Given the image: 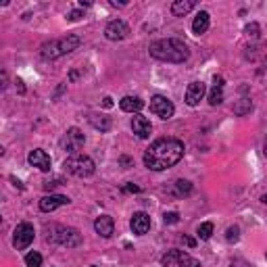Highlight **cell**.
Wrapping results in <instances>:
<instances>
[{
	"label": "cell",
	"mask_w": 267,
	"mask_h": 267,
	"mask_svg": "<svg viewBox=\"0 0 267 267\" xmlns=\"http://www.w3.org/2000/svg\"><path fill=\"white\" fill-rule=\"evenodd\" d=\"M251 109H253V104H251V100H248V98H240L238 104H234V113L236 115H246Z\"/></svg>",
	"instance_id": "cell-22"
},
{
	"label": "cell",
	"mask_w": 267,
	"mask_h": 267,
	"mask_svg": "<svg viewBox=\"0 0 267 267\" xmlns=\"http://www.w3.org/2000/svg\"><path fill=\"white\" fill-rule=\"evenodd\" d=\"M121 163H123V165H126V167H128V165L132 163V161H130V159H128V157H123V159H121Z\"/></svg>",
	"instance_id": "cell-34"
},
{
	"label": "cell",
	"mask_w": 267,
	"mask_h": 267,
	"mask_svg": "<svg viewBox=\"0 0 267 267\" xmlns=\"http://www.w3.org/2000/svg\"><path fill=\"white\" fill-rule=\"evenodd\" d=\"M223 102V78H213V88L209 90V104L217 106Z\"/></svg>",
	"instance_id": "cell-17"
},
{
	"label": "cell",
	"mask_w": 267,
	"mask_h": 267,
	"mask_svg": "<svg viewBox=\"0 0 267 267\" xmlns=\"http://www.w3.org/2000/svg\"><path fill=\"white\" fill-rule=\"evenodd\" d=\"M265 257H267V253H265Z\"/></svg>",
	"instance_id": "cell-37"
},
{
	"label": "cell",
	"mask_w": 267,
	"mask_h": 267,
	"mask_svg": "<svg viewBox=\"0 0 267 267\" xmlns=\"http://www.w3.org/2000/svg\"><path fill=\"white\" fill-rule=\"evenodd\" d=\"M205 92H207V88H205L203 82H192L188 86V90H186V104L188 106H197L203 100Z\"/></svg>",
	"instance_id": "cell-14"
},
{
	"label": "cell",
	"mask_w": 267,
	"mask_h": 267,
	"mask_svg": "<svg viewBox=\"0 0 267 267\" xmlns=\"http://www.w3.org/2000/svg\"><path fill=\"white\" fill-rule=\"evenodd\" d=\"M184 242H186V244H188V246H194V244H197V242H194V240H192V238H186V236H184Z\"/></svg>",
	"instance_id": "cell-33"
},
{
	"label": "cell",
	"mask_w": 267,
	"mask_h": 267,
	"mask_svg": "<svg viewBox=\"0 0 267 267\" xmlns=\"http://www.w3.org/2000/svg\"><path fill=\"white\" fill-rule=\"evenodd\" d=\"M192 192V184L186 182V180H177L175 182V194L177 197H184V194H190Z\"/></svg>",
	"instance_id": "cell-23"
},
{
	"label": "cell",
	"mask_w": 267,
	"mask_h": 267,
	"mask_svg": "<svg viewBox=\"0 0 267 267\" xmlns=\"http://www.w3.org/2000/svg\"><path fill=\"white\" fill-rule=\"evenodd\" d=\"M213 236V223L211 221H205L199 225V238L201 240H209Z\"/></svg>",
	"instance_id": "cell-24"
},
{
	"label": "cell",
	"mask_w": 267,
	"mask_h": 267,
	"mask_svg": "<svg viewBox=\"0 0 267 267\" xmlns=\"http://www.w3.org/2000/svg\"><path fill=\"white\" fill-rule=\"evenodd\" d=\"M88 121L92 123V126L100 132H109L111 130V119H106V117H98V115H90L88 117Z\"/></svg>",
	"instance_id": "cell-21"
},
{
	"label": "cell",
	"mask_w": 267,
	"mask_h": 267,
	"mask_svg": "<svg viewBox=\"0 0 267 267\" xmlns=\"http://www.w3.org/2000/svg\"><path fill=\"white\" fill-rule=\"evenodd\" d=\"M163 267H201V261L190 257L184 251H169L167 255H163L161 259Z\"/></svg>",
	"instance_id": "cell-6"
},
{
	"label": "cell",
	"mask_w": 267,
	"mask_h": 267,
	"mask_svg": "<svg viewBox=\"0 0 267 267\" xmlns=\"http://www.w3.org/2000/svg\"><path fill=\"white\" fill-rule=\"evenodd\" d=\"M55 230H57V234L48 236V240L57 242L61 246H67V248H73V246H80L82 244V234L78 232V230H73V227H63V225H59Z\"/></svg>",
	"instance_id": "cell-5"
},
{
	"label": "cell",
	"mask_w": 267,
	"mask_h": 267,
	"mask_svg": "<svg viewBox=\"0 0 267 267\" xmlns=\"http://www.w3.org/2000/svg\"><path fill=\"white\" fill-rule=\"evenodd\" d=\"M17 90H19V92H23V90H25V88H23V82H21V80H17Z\"/></svg>",
	"instance_id": "cell-32"
},
{
	"label": "cell",
	"mask_w": 267,
	"mask_h": 267,
	"mask_svg": "<svg viewBox=\"0 0 267 267\" xmlns=\"http://www.w3.org/2000/svg\"><path fill=\"white\" fill-rule=\"evenodd\" d=\"M265 155H267V138H265Z\"/></svg>",
	"instance_id": "cell-36"
},
{
	"label": "cell",
	"mask_w": 267,
	"mask_h": 267,
	"mask_svg": "<svg viewBox=\"0 0 267 267\" xmlns=\"http://www.w3.org/2000/svg\"><path fill=\"white\" fill-rule=\"evenodd\" d=\"M132 130L138 138H148L150 132H152V126H150V121L144 117V115H134L132 119Z\"/></svg>",
	"instance_id": "cell-15"
},
{
	"label": "cell",
	"mask_w": 267,
	"mask_h": 267,
	"mask_svg": "<svg viewBox=\"0 0 267 267\" xmlns=\"http://www.w3.org/2000/svg\"><path fill=\"white\" fill-rule=\"evenodd\" d=\"M94 230H96V234H100L102 238H111L113 232H115V221H113V217L100 215V217L94 221Z\"/></svg>",
	"instance_id": "cell-16"
},
{
	"label": "cell",
	"mask_w": 267,
	"mask_h": 267,
	"mask_svg": "<svg viewBox=\"0 0 267 267\" xmlns=\"http://www.w3.org/2000/svg\"><path fill=\"white\" fill-rule=\"evenodd\" d=\"M84 142H86V136L82 134V130H78V128H69L67 132H65V136H63V140H61V146L73 157V155H80V150H82V146H84Z\"/></svg>",
	"instance_id": "cell-7"
},
{
	"label": "cell",
	"mask_w": 267,
	"mask_h": 267,
	"mask_svg": "<svg viewBox=\"0 0 267 267\" xmlns=\"http://www.w3.org/2000/svg\"><path fill=\"white\" fill-rule=\"evenodd\" d=\"M25 265L27 267H42V255L40 253H27L25 255Z\"/></svg>",
	"instance_id": "cell-25"
},
{
	"label": "cell",
	"mask_w": 267,
	"mask_h": 267,
	"mask_svg": "<svg viewBox=\"0 0 267 267\" xmlns=\"http://www.w3.org/2000/svg\"><path fill=\"white\" fill-rule=\"evenodd\" d=\"M150 57L163 63H184L190 57L188 46L177 38H163L150 44Z\"/></svg>",
	"instance_id": "cell-2"
},
{
	"label": "cell",
	"mask_w": 267,
	"mask_h": 267,
	"mask_svg": "<svg viewBox=\"0 0 267 267\" xmlns=\"http://www.w3.org/2000/svg\"><path fill=\"white\" fill-rule=\"evenodd\" d=\"M27 161H29V165L38 167L40 171H50V165H52L50 155H48L46 150H42V148L31 150V152H29V157H27Z\"/></svg>",
	"instance_id": "cell-12"
},
{
	"label": "cell",
	"mask_w": 267,
	"mask_h": 267,
	"mask_svg": "<svg viewBox=\"0 0 267 267\" xmlns=\"http://www.w3.org/2000/svg\"><path fill=\"white\" fill-rule=\"evenodd\" d=\"M261 201H263V203H265V205H267V194H265V197H263V199H261Z\"/></svg>",
	"instance_id": "cell-35"
},
{
	"label": "cell",
	"mask_w": 267,
	"mask_h": 267,
	"mask_svg": "<svg viewBox=\"0 0 267 267\" xmlns=\"http://www.w3.org/2000/svg\"><path fill=\"white\" fill-rule=\"evenodd\" d=\"M71 201L63 194H46V197L40 199V211L44 213H52L57 207H63V205H69Z\"/></svg>",
	"instance_id": "cell-13"
},
{
	"label": "cell",
	"mask_w": 267,
	"mask_h": 267,
	"mask_svg": "<svg viewBox=\"0 0 267 267\" xmlns=\"http://www.w3.org/2000/svg\"><path fill=\"white\" fill-rule=\"evenodd\" d=\"M123 190H126V192H140V188H138V186H126Z\"/></svg>",
	"instance_id": "cell-31"
},
{
	"label": "cell",
	"mask_w": 267,
	"mask_h": 267,
	"mask_svg": "<svg viewBox=\"0 0 267 267\" xmlns=\"http://www.w3.org/2000/svg\"><path fill=\"white\" fill-rule=\"evenodd\" d=\"M82 44V38L80 35H65V38H59V40H50L46 44H42L40 48V55L44 59H59L63 55H69V52H73L75 48H80Z\"/></svg>",
	"instance_id": "cell-3"
},
{
	"label": "cell",
	"mask_w": 267,
	"mask_h": 267,
	"mask_svg": "<svg viewBox=\"0 0 267 267\" xmlns=\"http://www.w3.org/2000/svg\"><path fill=\"white\" fill-rule=\"evenodd\" d=\"M63 167L71 175H75V177H90L96 171L94 161H92L90 157H86V155H73V157H69Z\"/></svg>",
	"instance_id": "cell-4"
},
{
	"label": "cell",
	"mask_w": 267,
	"mask_h": 267,
	"mask_svg": "<svg viewBox=\"0 0 267 267\" xmlns=\"http://www.w3.org/2000/svg\"><path fill=\"white\" fill-rule=\"evenodd\" d=\"M92 267H96V265H92Z\"/></svg>",
	"instance_id": "cell-38"
},
{
	"label": "cell",
	"mask_w": 267,
	"mask_h": 267,
	"mask_svg": "<svg viewBox=\"0 0 267 267\" xmlns=\"http://www.w3.org/2000/svg\"><path fill=\"white\" fill-rule=\"evenodd\" d=\"M192 9H194V3H192V0H175V3L171 5V15H173V17H184V15H188Z\"/></svg>",
	"instance_id": "cell-20"
},
{
	"label": "cell",
	"mask_w": 267,
	"mask_h": 267,
	"mask_svg": "<svg viewBox=\"0 0 267 267\" xmlns=\"http://www.w3.org/2000/svg\"><path fill=\"white\" fill-rule=\"evenodd\" d=\"M180 221V215H177V213H165V223H177Z\"/></svg>",
	"instance_id": "cell-27"
},
{
	"label": "cell",
	"mask_w": 267,
	"mask_h": 267,
	"mask_svg": "<svg viewBox=\"0 0 267 267\" xmlns=\"http://www.w3.org/2000/svg\"><path fill=\"white\" fill-rule=\"evenodd\" d=\"M184 142L177 138H159L144 152V165L152 171H165L177 165L184 157Z\"/></svg>",
	"instance_id": "cell-1"
},
{
	"label": "cell",
	"mask_w": 267,
	"mask_h": 267,
	"mask_svg": "<svg viewBox=\"0 0 267 267\" xmlns=\"http://www.w3.org/2000/svg\"><path fill=\"white\" fill-rule=\"evenodd\" d=\"M150 111H152L157 117H161V119H171L173 113H175V106H173V102H171L167 96L157 94V96L150 98Z\"/></svg>",
	"instance_id": "cell-9"
},
{
	"label": "cell",
	"mask_w": 267,
	"mask_h": 267,
	"mask_svg": "<svg viewBox=\"0 0 267 267\" xmlns=\"http://www.w3.org/2000/svg\"><path fill=\"white\" fill-rule=\"evenodd\" d=\"M130 227H132V232L136 236H144L150 230V217L146 215L144 211H138V213H134V217L130 221Z\"/></svg>",
	"instance_id": "cell-11"
},
{
	"label": "cell",
	"mask_w": 267,
	"mask_h": 267,
	"mask_svg": "<svg viewBox=\"0 0 267 267\" xmlns=\"http://www.w3.org/2000/svg\"><path fill=\"white\" fill-rule=\"evenodd\" d=\"M33 225L31 223H19L15 227V232H13V244L15 248H19V251H23V248H27L31 242H33Z\"/></svg>",
	"instance_id": "cell-8"
},
{
	"label": "cell",
	"mask_w": 267,
	"mask_h": 267,
	"mask_svg": "<svg viewBox=\"0 0 267 267\" xmlns=\"http://www.w3.org/2000/svg\"><path fill=\"white\" fill-rule=\"evenodd\" d=\"M225 238H227V242H238V238H240V230H238V225H232V227H227V232H225Z\"/></svg>",
	"instance_id": "cell-26"
},
{
	"label": "cell",
	"mask_w": 267,
	"mask_h": 267,
	"mask_svg": "<svg viewBox=\"0 0 267 267\" xmlns=\"http://www.w3.org/2000/svg\"><path fill=\"white\" fill-rule=\"evenodd\" d=\"M209 13L207 11H201L197 17H194V21H192V31L197 33V35H203V33H207V29H209Z\"/></svg>",
	"instance_id": "cell-19"
},
{
	"label": "cell",
	"mask_w": 267,
	"mask_h": 267,
	"mask_svg": "<svg viewBox=\"0 0 267 267\" xmlns=\"http://www.w3.org/2000/svg\"><path fill=\"white\" fill-rule=\"evenodd\" d=\"M102 106H104V109H111V106H113V98L104 96V98H102Z\"/></svg>",
	"instance_id": "cell-30"
},
{
	"label": "cell",
	"mask_w": 267,
	"mask_h": 267,
	"mask_svg": "<svg viewBox=\"0 0 267 267\" xmlns=\"http://www.w3.org/2000/svg\"><path fill=\"white\" fill-rule=\"evenodd\" d=\"M128 33H130V25H128L126 21H121V19H115V21H111L109 25L104 27L106 40H111V42L126 40V38H128Z\"/></svg>",
	"instance_id": "cell-10"
},
{
	"label": "cell",
	"mask_w": 267,
	"mask_h": 267,
	"mask_svg": "<svg viewBox=\"0 0 267 267\" xmlns=\"http://www.w3.org/2000/svg\"><path fill=\"white\" fill-rule=\"evenodd\" d=\"M248 35H259V25L257 23H251V25H246V29H244Z\"/></svg>",
	"instance_id": "cell-28"
},
{
	"label": "cell",
	"mask_w": 267,
	"mask_h": 267,
	"mask_svg": "<svg viewBox=\"0 0 267 267\" xmlns=\"http://www.w3.org/2000/svg\"><path fill=\"white\" fill-rule=\"evenodd\" d=\"M80 17H82V11H73V13H69L67 19H69V21H78Z\"/></svg>",
	"instance_id": "cell-29"
},
{
	"label": "cell",
	"mask_w": 267,
	"mask_h": 267,
	"mask_svg": "<svg viewBox=\"0 0 267 267\" xmlns=\"http://www.w3.org/2000/svg\"><path fill=\"white\" fill-rule=\"evenodd\" d=\"M119 106H121V111H126V113H136L138 115V111L144 106V100L142 98H138V96H123L121 100H119Z\"/></svg>",
	"instance_id": "cell-18"
}]
</instances>
